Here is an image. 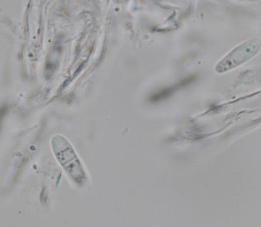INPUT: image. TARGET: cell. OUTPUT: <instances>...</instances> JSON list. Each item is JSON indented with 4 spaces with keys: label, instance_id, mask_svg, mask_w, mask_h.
Returning <instances> with one entry per match:
<instances>
[{
    "label": "cell",
    "instance_id": "6da1fadb",
    "mask_svg": "<svg viewBox=\"0 0 261 227\" xmlns=\"http://www.w3.org/2000/svg\"><path fill=\"white\" fill-rule=\"evenodd\" d=\"M52 147L58 162L67 174L77 185L86 181V174L80 160L68 140L60 135L53 138Z\"/></svg>",
    "mask_w": 261,
    "mask_h": 227
},
{
    "label": "cell",
    "instance_id": "7a4b0ae2",
    "mask_svg": "<svg viewBox=\"0 0 261 227\" xmlns=\"http://www.w3.org/2000/svg\"><path fill=\"white\" fill-rule=\"evenodd\" d=\"M259 48V43L255 39L245 42L242 45L233 49L224 58L217 64L216 72L218 73H224L239 65L243 64L252 58L257 52Z\"/></svg>",
    "mask_w": 261,
    "mask_h": 227
}]
</instances>
